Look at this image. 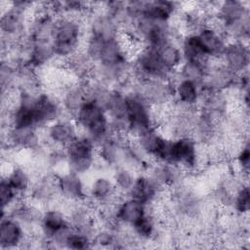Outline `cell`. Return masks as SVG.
<instances>
[{"label": "cell", "instance_id": "1", "mask_svg": "<svg viewBox=\"0 0 250 250\" xmlns=\"http://www.w3.org/2000/svg\"><path fill=\"white\" fill-rule=\"evenodd\" d=\"M82 37L81 18L70 15L58 17L52 39L56 59L65 60L78 51Z\"/></svg>", "mask_w": 250, "mask_h": 250}, {"label": "cell", "instance_id": "18", "mask_svg": "<svg viewBox=\"0 0 250 250\" xmlns=\"http://www.w3.org/2000/svg\"><path fill=\"white\" fill-rule=\"evenodd\" d=\"M118 191L114 186L112 179L105 176H99L95 178L89 188V194L93 203L98 205L117 200Z\"/></svg>", "mask_w": 250, "mask_h": 250}, {"label": "cell", "instance_id": "19", "mask_svg": "<svg viewBox=\"0 0 250 250\" xmlns=\"http://www.w3.org/2000/svg\"><path fill=\"white\" fill-rule=\"evenodd\" d=\"M68 223L66 215L60 208L49 207L45 209L40 223L41 237L45 240H49L56 231Z\"/></svg>", "mask_w": 250, "mask_h": 250}, {"label": "cell", "instance_id": "8", "mask_svg": "<svg viewBox=\"0 0 250 250\" xmlns=\"http://www.w3.org/2000/svg\"><path fill=\"white\" fill-rule=\"evenodd\" d=\"M199 44L204 54L210 59H221L229 42L223 29L205 24L197 33Z\"/></svg>", "mask_w": 250, "mask_h": 250}, {"label": "cell", "instance_id": "17", "mask_svg": "<svg viewBox=\"0 0 250 250\" xmlns=\"http://www.w3.org/2000/svg\"><path fill=\"white\" fill-rule=\"evenodd\" d=\"M216 17L222 23V26H225L249 17V8L245 2L227 0L218 3Z\"/></svg>", "mask_w": 250, "mask_h": 250}, {"label": "cell", "instance_id": "13", "mask_svg": "<svg viewBox=\"0 0 250 250\" xmlns=\"http://www.w3.org/2000/svg\"><path fill=\"white\" fill-rule=\"evenodd\" d=\"M58 176L62 198L68 201L85 200V184L81 175L67 170L62 174H58Z\"/></svg>", "mask_w": 250, "mask_h": 250}, {"label": "cell", "instance_id": "16", "mask_svg": "<svg viewBox=\"0 0 250 250\" xmlns=\"http://www.w3.org/2000/svg\"><path fill=\"white\" fill-rule=\"evenodd\" d=\"M86 101L87 95L83 81L71 84L62 90L61 103L63 111L73 119L77 111L86 103Z\"/></svg>", "mask_w": 250, "mask_h": 250}, {"label": "cell", "instance_id": "5", "mask_svg": "<svg viewBox=\"0 0 250 250\" xmlns=\"http://www.w3.org/2000/svg\"><path fill=\"white\" fill-rule=\"evenodd\" d=\"M47 141L56 146L64 148L77 136V125L71 117H60L45 127Z\"/></svg>", "mask_w": 250, "mask_h": 250}, {"label": "cell", "instance_id": "3", "mask_svg": "<svg viewBox=\"0 0 250 250\" xmlns=\"http://www.w3.org/2000/svg\"><path fill=\"white\" fill-rule=\"evenodd\" d=\"M95 147L88 137L78 135L64 147L67 170L81 176L88 173L95 166Z\"/></svg>", "mask_w": 250, "mask_h": 250}, {"label": "cell", "instance_id": "26", "mask_svg": "<svg viewBox=\"0 0 250 250\" xmlns=\"http://www.w3.org/2000/svg\"><path fill=\"white\" fill-rule=\"evenodd\" d=\"M18 193L11 187L8 181L2 178L0 183V202L2 206V211L8 210L12 205H14L18 198Z\"/></svg>", "mask_w": 250, "mask_h": 250}, {"label": "cell", "instance_id": "14", "mask_svg": "<svg viewBox=\"0 0 250 250\" xmlns=\"http://www.w3.org/2000/svg\"><path fill=\"white\" fill-rule=\"evenodd\" d=\"M172 84L174 86V100L177 103L193 108L198 106L201 97V89L199 85L192 81L181 78L179 74L178 77L173 80Z\"/></svg>", "mask_w": 250, "mask_h": 250}, {"label": "cell", "instance_id": "20", "mask_svg": "<svg viewBox=\"0 0 250 250\" xmlns=\"http://www.w3.org/2000/svg\"><path fill=\"white\" fill-rule=\"evenodd\" d=\"M154 50L162 65L169 71L178 70L184 62L180 45L173 41H168Z\"/></svg>", "mask_w": 250, "mask_h": 250}, {"label": "cell", "instance_id": "9", "mask_svg": "<svg viewBox=\"0 0 250 250\" xmlns=\"http://www.w3.org/2000/svg\"><path fill=\"white\" fill-rule=\"evenodd\" d=\"M221 61L229 70L235 74L247 71L249 64V49L246 42L229 41Z\"/></svg>", "mask_w": 250, "mask_h": 250}, {"label": "cell", "instance_id": "23", "mask_svg": "<svg viewBox=\"0 0 250 250\" xmlns=\"http://www.w3.org/2000/svg\"><path fill=\"white\" fill-rule=\"evenodd\" d=\"M177 71L181 78L192 81L201 87L206 75L207 66L198 62L184 61Z\"/></svg>", "mask_w": 250, "mask_h": 250}, {"label": "cell", "instance_id": "12", "mask_svg": "<svg viewBox=\"0 0 250 250\" xmlns=\"http://www.w3.org/2000/svg\"><path fill=\"white\" fill-rule=\"evenodd\" d=\"M148 212V206L132 197H125L120 200L116 209V221L126 227H132L142 220Z\"/></svg>", "mask_w": 250, "mask_h": 250}, {"label": "cell", "instance_id": "21", "mask_svg": "<svg viewBox=\"0 0 250 250\" xmlns=\"http://www.w3.org/2000/svg\"><path fill=\"white\" fill-rule=\"evenodd\" d=\"M180 48L184 61L198 62L208 66L210 58L204 54L196 34H185L181 41Z\"/></svg>", "mask_w": 250, "mask_h": 250}, {"label": "cell", "instance_id": "11", "mask_svg": "<svg viewBox=\"0 0 250 250\" xmlns=\"http://www.w3.org/2000/svg\"><path fill=\"white\" fill-rule=\"evenodd\" d=\"M25 240L23 225L14 217L5 215L0 223V247L3 250L21 246Z\"/></svg>", "mask_w": 250, "mask_h": 250}, {"label": "cell", "instance_id": "10", "mask_svg": "<svg viewBox=\"0 0 250 250\" xmlns=\"http://www.w3.org/2000/svg\"><path fill=\"white\" fill-rule=\"evenodd\" d=\"M121 29L115 20L106 12L94 13L89 21V33L104 42L119 38Z\"/></svg>", "mask_w": 250, "mask_h": 250}, {"label": "cell", "instance_id": "2", "mask_svg": "<svg viewBox=\"0 0 250 250\" xmlns=\"http://www.w3.org/2000/svg\"><path fill=\"white\" fill-rule=\"evenodd\" d=\"M125 98L128 136L135 138L149 129L156 128L152 115V107L149 104L133 91L125 94Z\"/></svg>", "mask_w": 250, "mask_h": 250}, {"label": "cell", "instance_id": "4", "mask_svg": "<svg viewBox=\"0 0 250 250\" xmlns=\"http://www.w3.org/2000/svg\"><path fill=\"white\" fill-rule=\"evenodd\" d=\"M166 163L176 164L186 172L199 169V145L190 136L171 140Z\"/></svg>", "mask_w": 250, "mask_h": 250}, {"label": "cell", "instance_id": "6", "mask_svg": "<svg viewBox=\"0 0 250 250\" xmlns=\"http://www.w3.org/2000/svg\"><path fill=\"white\" fill-rule=\"evenodd\" d=\"M30 193L33 201L42 206L55 202L61 196L58 174L47 172L39 176L33 183Z\"/></svg>", "mask_w": 250, "mask_h": 250}, {"label": "cell", "instance_id": "27", "mask_svg": "<svg viewBox=\"0 0 250 250\" xmlns=\"http://www.w3.org/2000/svg\"><path fill=\"white\" fill-rule=\"evenodd\" d=\"M93 239L86 235L83 232L74 230L72 234L69 236L66 247L65 248H70V249H86L90 248L92 246Z\"/></svg>", "mask_w": 250, "mask_h": 250}, {"label": "cell", "instance_id": "24", "mask_svg": "<svg viewBox=\"0 0 250 250\" xmlns=\"http://www.w3.org/2000/svg\"><path fill=\"white\" fill-rule=\"evenodd\" d=\"M137 175L135 172L125 166H116L114 167L112 174V181L114 186L120 194H128L132 188Z\"/></svg>", "mask_w": 250, "mask_h": 250}, {"label": "cell", "instance_id": "15", "mask_svg": "<svg viewBox=\"0 0 250 250\" xmlns=\"http://www.w3.org/2000/svg\"><path fill=\"white\" fill-rule=\"evenodd\" d=\"M163 192L164 190L157 188L146 174H141L137 175L136 181L127 196L139 200L146 205H150L159 199Z\"/></svg>", "mask_w": 250, "mask_h": 250}, {"label": "cell", "instance_id": "22", "mask_svg": "<svg viewBox=\"0 0 250 250\" xmlns=\"http://www.w3.org/2000/svg\"><path fill=\"white\" fill-rule=\"evenodd\" d=\"M4 179L8 181L18 195H23L30 191L34 183L30 171L20 165L13 166L10 173Z\"/></svg>", "mask_w": 250, "mask_h": 250}, {"label": "cell", "instance_id": "28", "mask_svg": "<svg viewBox=\"0 0 250 250\" xmlns=\"http://www.w3.org/2000/svg\"><path fill=\"white\" fill-rule=\"evenodd\" d=\"M235 161L239 168V172L244 177H247L249 171V163H250V150L248 142H245L244 145L241 146L239 151L235 155Z\"/></svg>", "mask_w": 250, "mask_h": 250}, {"label": "cell", "instance_id": "7", "mask_svg": "<svg viewBox=\"0 0 250 250\" xmlns=\"http://www.w3.org/2000/svg\"><path fill=\"white\" fill-rule=\"evenodd\" d=\"M63 111L61 100L54 94L40 92L35 105L36 122L39 129L46 127L53 121L62 117Z\"/></svg>", "mask_w": 250, "mask_h": 250}, {"label": "cell", "instance_id": "25", "mask_svg": "<svg viewBox=\"0 0 250 250\" xmlns=\"http://www.w3.org/2000/svg\"><path fill=\"white\" fill-rule=\"evenodd\" d=\"M250 207V192L247 184H243L233 195L232 209L236 214L246 216Z\"/></svg>", "mask_w": 250, "mask_h": 250}]
</instances>
